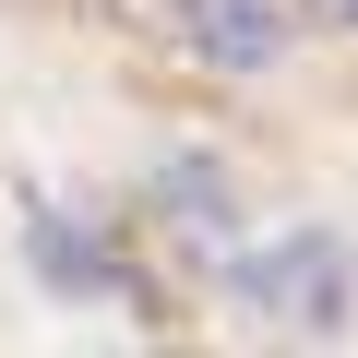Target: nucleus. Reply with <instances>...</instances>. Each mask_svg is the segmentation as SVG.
Wrapping results in <instances>:
<instances>
[{"label":"nucleus","mask_w":358,"mask_h":358,"mask_svg":"<svg viewBox=\"0 0 358 358\" xmlns=\"http://www.w3.org/2000/svg\"><path fill=\"white\" fill-rule=\"evenodd\" d=\"M239 299H251L263 322H287V334H346V310H358V263H346L334 227H287L275 251L239 263Z\"/></svg>","instance_id":"obj_1"},{"label":"nucleus","mask_w":358,"mask_h":358,"mask_svg":"<svg viewBox=\"0 0 358 358\" xmlns=\"http://www.w3.org/2000/svg\"><path fill=\"white\" fill-rule=\"evenodd\" d=\"M167 36H179V60L251 84L299 48V0H167Z\"/></svg>","instance_id":"obj_2"},{"label":"nucleus","mask_w":358,"mask_h":358,"mask_svg":"<svg viewBox=\"0 0 358 358\" xmlns=\"http://www.w3.org/2000/svg\"><path fill=\"white\" fill-rule=\"evenodd\" d=\"M24 263H36V275H48L60 299H84V287H96V299H143V275H131V263H120V251H108L96 227L72 239L60 215H36V227H24Z\"/></svg>","instance_id":"obj_3"},{"label":"nucleus","mask_w":358,"mask_h":358,"mask_svg":"<svg viewBox=\"0 0 358 358\" xmlns=\"http://www.w3.org/2000/svg\"><path fill=\"white\" fill-rule=\"evenodd\" d=\"M334 24H346V36H358V0H334Z\"/></svg>","instance_id":"obj_4"}]
</instances>
